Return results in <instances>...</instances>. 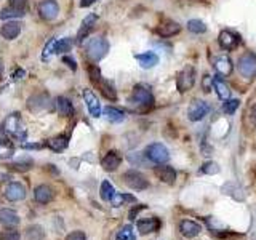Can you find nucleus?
I'll return each instance as SVG.
<instances>
[{"label":"nucleus","instance_id":"obj_22","mask_svg":"<svg viewBox=\"0 0 256 240\" xmlns=\"http://www.w3.org/2000/svg\"><path fill=\"white\" fill-rule=\"evenodd\" d=\"M0 224H3V226H18L19 224L18 213L10 210V208H2L0 210Z\"/></svg>","mask_w":256,"mask_h":240},{"label":"nucleus","instance_id":"obj_48","mask_svg":"<svg viewBox=\"0 0 256 240\" xmlns=\"http://www.w3.org/2000/svg\"><path fill=\"white\" fill-rule=\"evenodd\" d=\"M26 75V72L23 71V69H18L15 74H12V79H15V80H18V79H21V77H24Z\"/></svg>","mask_w":256,"mask_h":240},{"label":"nucleus","instance_id":"obj_33","mask_svg":"<svg viewBox=\"0 0 256 240\" xmlns=\"http://www.w3.org/2000/svg\"><path fill=\"white\" fill-rule=\"evenodd\" d=\"M71 48H72V40L69 37L56 40V45H55V53L56 55L67 53V51H71Z\"/></svg>","mask_w":256,"mask_h":240},{"label":"nucleus","instance_id":"obj_16","mask_svg":"<svg viewBox=\"0 0 256 240\" xmlns=\"http://www.w3.org/2000/svg\"><path fill=\"white\" fill-rule=\"evenodd\" d=\"M120 162H122V157H120V154L117 150H109L101 160V166L106 171H116L119 168Z\"/></svg>","mask_w":256,"mask_h":240},{"label":"nucleus","instance_id":"obj_50","mask_svg":"<svg viewBox=\"0 0 256 240\" xmlns=\"http://www.w3.org/2000/svg\"><path fill=\"white\" fill-rule=\"evenodd\" d=\"M95 2H96V0H80V7L87 8V7H90V5H93Z\"/></svg>","mask_w":256,"mask_h":240},{"label":"nucleus","instance_id":"obj_36","mask_svg":"<svg viewBox=\"0 0 256 240\" xmlns=\"http://www.w3.org/2000/svg\"><path fill=\"white\" fill-rule=\"evenodd\" d=\"M125 202H135V197L133 195H128V194H114V197L111 199L112 207H122Z\"/></svg>","mask_w":256,"mask_h":240},{"label":"nucleus","instance_id":"obj_4","mask_svg":"<svg viewBox=\"0 0 256 240\" xmlns=\"http://www.w3.org/2000/svg\"><path fill=\"white\" fill-rule=\"evenodd\" d=\"M196 83V67L194 66H186L184 69L180 72L176 80V87L180 93H186L189 91Z\"/></svg>","mask_w":256,"mask_h":240},{"label":"nucleus","instance_id":"obj_42","mask_svg":"<svg viewBox=\"0 0 256 240\" xmlns=\"http://www.w3.org/2000/svg\"><path fill=\"white\" fill-rule=\"evenodd\" d=\"M202 171L207 175H216L219 171V166H218V164H215V162H207V164L202 166Z\"/></svg>","mask_w":256,"mask_h":240},{"label":"nucleus","instance_id":"obj_23","mask_svg":"<svg viewBox=\"0 0 256 240\" xmlns=\"http://www.w3.org/2000/svg\"><path fill=\"white\" fill-rule=\"evenodd\" d=\"M155 175H157L164 182H166V184H173L176 180V171L175 168H171L170 165L157 166V168H155Z\"/></svg>","mask_w":256,"mask_h":240},{"label":"nucleus","instance_id":"obj_15","mask_svg":"<svg viewBox=\"0 0 256 240\" xmlns=\"http://www.w3.org/2000/svg\"><path fill=\"white\" fill-rule=\"evenodd\" d=\"M21 34V23L18 21H8L0 28V35L5 40H15Z\"/></svg>","mask_w":256,"mask_h":240},{"label":"nucleus","instance_id":"obj_44","mask_svg":"<svg viewBox=\"0 0 256 240\" xmlns=\"http://www.w3.org/2000/svg\"><path fill=\"white\" fill-rule=\"evenodd\" d=\"M66 240H87V237L82 231H74L66 237Z\"/></svg>","mask_w":256,"mask_h":240},{"label":"nucleus","instance_id":"obj_35","mask_svg":"<svg viewBox=\"0 0 256 240\" xmlns=\"http://www.w3.org/2000/svg\"><path fill=\"white\" fill-rule=\"evenodd\" d=\"M44 237H45V232L42 226H30L26 231V240H42Z\"/></svg>","mask_w":256,"mask_h":240},{"label":"nucleus","instance_id":"obj_1","mask_svg":"<svg viewBox=\"0 0 256 240\" xmlns=\"http://www.w3.org/2000/svg\"><path fill=\"white\" fill-rule=\"evenodd\" d=\"M128 103H130V106L133 109H136V111L146 112L154 107V95L148 85L138 83V85L133 88V93H132V96H130Z\"/></svg>","mask_w":256,"mask_h":240},{"label":"nucleus","instance_id":"obj_24","mask_svg":"<svg viewBox=\"0 0 256 240\" xmlns=\"http://www.w3.org/2000/svg\"><path fill=\"white\" fill-rule=\"evenodd\" d=\"M95 85L99 87V90H101L103 93V96L104 98H107V100H111V101H116L117 100V91H116V88H114V85L111 82H107V80H104L103 77L99 79Z\"/></svg>","mask_w":256,"mask_h":240},{"label":"nucleus","instance_id":"obj_49","mask_svg":"<svg viewBox=\"0 0 256 240\" xmlns=\"http://www.w3.org/2000/svg\"><path fill=\"white\" fill-rule=\"evenodd\" d=\"M21 148H23V149H40L42 144H29V143H26V144L21 146Z\"/></svg>","mask_w":256,"mask_h":240},{"label":"nucleus","instance_id":"obj_45","mask_svg":"<svg viewBox=\"0 0 256 240\" xmlns=\"http://www.w3.org/2000/svg\"><path fill=\"white\" fill-rule=\"evenodd\" d=\"M62 62H64V64H67L71 67L72 71H75L77 69V64H75V61L71 58V56H62Z\"/></svg>","mask_w":256,"mask_h":240},{"label":"nucleus","instance_id":"obj_32","mask_svg":"<svg viewBox=\"0 0 256 240\" xmlns=\"http://www.w3.org/2000/svg\"><path fill=\"white\" fill-rule=\"evenodd\" d=\"M187 30L192 32V34H205L207 26L200 19H191L189 23H187Z\"/></svg>","mask_w":256,"mask_h":240},{"label":"nucleus","instance_id":"obj_3","mask_svg":"<svg viewBox=\"0 0 256 240\" xmlns=\"http://www.w3.org/2000/svg\"><path fill=\"white\" fill-rule=\"evenodd\" d=\"M107 51H109V42L106 39H103V37L91 39L87 45L88 58H90L91 61H95V62L101 61L104 56L107 55Z\"/></svg>","mask_w":256,"mask_h":240},{"label":"nucleus","instance_id":"obj_51","mask_svg":"<svg viewBox=\"0 0 256 240\" xmlns=\"http://www.w3.org/2000/svg\"><path fill=\"white\" fill-rule=\"evenodd\" d=\"M5 133H7V132H5V128L0 127V139H7V138H5Z\"/></svg>","mask_w":256,"mask_h":240},{"label":"nucleus","instance_id":"obj_9","mask_svg":"<svg viewBox=\"0 0 256 240\" xmlns=\"http://www.w3.org/2000/svg\"><path fill=\"white\" fill-rule=\"evenodd\" d=\"M60 13V5L56 0H44L39 3V15L45 21H53Z\"/></svg>","mask_w":256,"mask_h":240},{"label":"nucleus","instance_id":"obj_26","mask_svg":"<svg viewBox=\"0 0 256 240\" xmlns=\"http://www.w3.org/2000/svg\"><path fill=\"white\" fill-rule=\"evenodd\" d=\"M213 88L216 90V95L221 101H227L229 98H231V90H229L227 83L219 79V77L213 79Z\"/></svg>","mask_w":256,"mask_h":240},{"label":"nucleus","instance_id":"obj_43","mask_svg":"<svg viewBox=\"0 0 256 240\" xmlns=\"http://www.w3.org/2000/svg\"><path fill=\"white\" fill-rule=\"evenodd\" d=\"M10 7L21 10V12H28V0H10Z\"/></svg>","mask_w":256,"mask_h":240},{"label":"nucleus","instance_id":"obj_25","mask_svg":"<svg viewBox=\"0 0 256 240\" xmlns=\"http://www.w3.org/2000/svg\"><path fill=\"white\" fill-rule=\"evenodd\" d=\"M48 96L46 95H34V96H30L29 98V103H28V106L30 111H34V112H37V111H42V109H46L48 107Z\"/></svg>","mask_w":256,"mask_h":240},{"label":"nucleus","instance_id":"obj_38","mask_svg":"<svg viewBox=\"0 0 256 240\" xmlns=\"http://www.w3.org/2000/svg\"><path fill=\"white\" fill-rule=\"evenodd\" d=\"M239 106H240V101L239 100H231V98H229L227 101L223 103V112L227 114V116H231V114H234V112L237 111Z\"/></svg>","mask_w":256,"mask_h":240},{"label":"nucleus","instance_id":"obj_34","mask_svg":"<svg viewBox=\"0 0 256 240\" xmlns=\"http://www.w3.org/2000/svg\"><path fill=\"white\" fill-rule=\"evenodd\" d=\"M114 194H116V191H114V187H112L111 182H109V181H103L101 182V189H99V195H101V199L111 202Z\"/></svg>","mask_w":256,"mask_h":240},{"label":"nucleus","instance_id":"obj_29","mask_svg":"<svg viewBox=\"0 0 256 240\" xmlns=\"http://www.w3.org/2000/svg\"><path fill=\"white\" fill-rule=\"evenodd\" d=\"M67 144H69V138H67L66 135H58V136L51 138L48 141V148L51 150H55V152H61V150H64L67 148Z\"/></svg>","mask_w":256,"mask_h":240},{"label":"nucleus","instance_id":"obj_10","mask_svg":"<svg viewBox=\"0 0 256 240\" xmlns=\"http://www.w3.org/2000/svg\"><path fill=\"white\" fill-rule=\"evenodd\" d=\"M28 192H26V187L21 184V182H10V184L5 187V197L10 202H18V200H24Z\"/></svg>","mask_w":256,"mask_h":240},{"label":"nucleus","instance_id":"obj_19","mask_svg":"<svg viewBox=\"0 0 256 240\" xmlns=\"http://www.w3.org/2000/svg\"><path fill=\"white\" fill-rule=\"evenodd\" d=\"M180 231H181V234H182L184 237L192 239V237H196V236H198V234H200L202 226H200L198 223H196V221L186 220V221H182V223L180 224Z\"/></svg>","mask_w":256,"mask_h":240},{"label":"nucleus","instance_id":"obj_40","mask_svg":"<svg viewBox=\"0 0 256 240\" xmlns=\"http://www.w3.org/2000/svg\"><path fill=\"white\" fill-rule=\"evenodd\" d=\"M117 239L119 240H136V239H135V234H133V227L130 226V224H128V226H125L122 231L119 232Z\"/></svg>","mask_w":256,"mask_h":240},{"label":"nucleus","instance_id":"obj_28","mask_svg":"<svg viewBox=\"0 0 256 240\" xmlns=\"http://www.w3.org/2000/svg\"><path fill=\"white\" fill-rule=\"evenodd\" d=\"M103 114H104V117L112 123H120V122H123L125 120V112L120 111V109H117V107H112V106L104 107Z\"/></svg>","mask_w":256,"mask_h":240},{"label":"nucleus","instance_id":"obj_47","mask_svg":"<svg viewBox=\"0 0 256 240\" xmlns=\"http://www.w3.org/2000/svg\"><path fill=\"white\" fill-rule=\"evenodd\" d=\"M250 120H252V123L256 127V103L252 106V109H250Z\"/></svg>","mask_w":256,"mask_h":240},{"label":"nucleus","instance_id":"obj_20","mask_svg":"<svg viewBox=\"0 0 256 240\" xmlns=\"http://www.w3.org/2000/svg\"><path fill=\"white\" fill-rule=\"evenodd\" d=\"M136 61L143 69H151V67H154L159 62V56L154 51H144V53L136 55Z\"/></svg>","mask_w":256,"mask_h":240},{"label":"nucleus","instance_id":"obj_12","mask_svg":"<svg viewBox=\"0 0 256 240\" xmlns=\"http://www.w3.org/2000/svg\"><path fill=\"white\" fill-rule=\"evenodd\" d=\"M83 100H85L87 109L90 112L91 117H99L101 116V104H99L98 96L91 90H83Z\"/></svg>","mask_w":256,"mask_h":240},{"label":"nucleus","instance_id":"obj_5","mask_svg":"<svg viewBox=\"0 0 256 240\" xmlns=\"http://www.w3.org/2000/svg\"><path fill=\"white\" fill-rule=\"evenodd\" d=\"M237 71L242 77H253L256 75V55L245 53L237 61Z\"/></svg>","mask_w":256,"mask_h":240},{"label":"nucleus","instance_id":"obj_2","mask_svg":"<svg viewBox=\"0 0 256 240\" xmlns=\"http://www.w3.org/2000/svg\"><path fill=\"white\" fill-rule=\"evenodd\" d=\"M3 128H5V132L8 135H12V136L18 141H24L28 138V130L24 128V125L21 122V117L18 114H12V116H8L5 119Z\"/></svg>","mask_w":256,"mask_h":240},{"label":"nucleus","instance_id":"obj_14","mask_svg":"<svg viewBox=\"0 0 256 240\" xmlns=\"http://www.w3.org/2000/svg\"><path fill=\"white\" fill-rule=\"evenodd\" d=\"M181 32V26L176 23V21L171 19H165L157 26V34L162 37H173V35Z\"/></svg>","mask_w":256,"mask_h":240},{"label":"nucleus","instance_id":"obj_27","mask_svg":"<svg viewBox=\"0 0 256 240\" xmlns=\"http://www.w3.org/2000/svg\"><path fill=\"white\" fill-rule=\"evenodd\" d=\"M56 111H58L61 116L71 117L72 114H74V106H72V103L67 100V98L58 96L56 98Z\"/></svg>","mask_w":256,"mask_h":240},{"label":"nucleus","instance_id":"obj_41","mask_svg":"<svg viewBox=\"0 0 256 240\" xmlns=\"http://www.w3.org/2000/svg\"><path fill=\"white\" fill-rule=\"evenodd\" d=\"M55 45H56V39L48 40V44H46L45 48H44V53H42V60L46 61V60L50 58L51 53H55Z\"/></svg>","mask_w":256,"mask_h":240},{"label":"nucleus","instance_id":"obj_30","mask_svg":"<svg viewBox=\"0 0 256 240\" xmlns=\"http://www.w3.org/2000/svg\"><path fill=\"white\" fill-rule=\"evenodd\" d=\"M13 154H15V146L8 139H0V160H7L10 157H13Z\"/></svg>","mask_w":256,"mask_h":240},{"label":"nucleus","instance_id":"obj_6","mask_svg":"<svg viewBox=\"0 0 256 240\" xmlns=\"http://www.w3.org/2000/svg\"><path fill=\"white\" fill-rule=\"evenodd\" d=\"M146 157L152 162V164H165L168 160L170 154H168V149L162 143H152L146 149Z\"/></svg>","mask_w":256,"mask_h":240},{"label":"nucleus","instance_id":"obj_11","mask_svg":"<svg viewBox=\"0 0 256 240\" xmlns=\"http://www.w3.org/2000/svg\"><path fill=\"white\" fill-rule=\"evenodd\" d=\"M218 42H219V45H221V48H224V50H234L240 44V37H239L236 32H232V30L224 29V30H221V32H219Z\"/></svg>","mask_w":256,"mask_h":240},{"label":"nucleus","instance_id":"obj_8","mask_svg":"<svg viewBox=\"0 0 256 240\" xmlns=\"http://www.w3.org/2000/svg\"><path fill=\"white\" fill-rule=\"evenodd\" d=\"M208 114V104L202 100H194L189 107H187V117L192 122H200V120Z\"/></svg>","mask_w":256,"mask_h":240},{"label":"nucleus","instance_id":"obj_31","mask_svg":"<svg viewBox=\"0 0 256 240\" xmlns=\"http://www.w3.org/2000/svg\"><path fill=\"white\" fill-rule=\"evenodd\" d=\"M26 12H21V10H16L13 7H5L2 8V12H0V19H13V18H21L24 16Z\"/></svg>","mask_w":256,"mask_h":240},{"label":"nucleus","instance_id":"obj_39","mask_svg":"<svg viewBox=\"0 0 256 240\" xmlns=\"http://www.w3.org/2000/svg\"><path fill=\"white\" fill-rule=\"evenodd\" d=\"M0 240H21V234L16 229H5L0 232Z\"/></svg>","mask_w":256,"mask_h":240},{"label":"nucleus","instance_id":"obj_13","mask_svg":"<svg viewBox=\"0 0 256 240\" xmlns=\"http://www.w3.org/2000/svg\"><path fill=\"white\" fill-rule=\"evenodd\" d=\"M96 21H98V16H96V15H93V13L83 18L79 32H77V44H82V42L85 40L88 35H90V32L93 30V28H95V23H96Z\"/></svg>","mask_w":256,"mask_h":240},{"label":"nucleus","instance_id":"obj_46","mask_svg":"<svg viewBox=\"0 0 256 240\" xmlns=\"http://www.w3.org/2000/svg\"><path fill=\"white\" fill-rule=\"evenodd\" d=\"M143 208H146V205H139V207H136V208H133V210L132 211H130V220H135V218H136V215H138V213L141 211V210H143Z\"/></svg>","mask_w":256,"mask_h":240},{"label":"nucleus","instance_id":"obj_7","mask_svg":"<svg viewBox=\"0 0 256 240\" xmlns=\"http://www.w3.org/2000/svg\"><path fill=\"white\" fill-rule=\"evenodd\" d=\"M123 182L128 187L136 189V191H143V189H146V187L149 186V182H148V180L144 178V175H141L139 171H136V170L125 171V173H123Z\"/></svg>","mask_w":256,"mask_h":240},{"label":"nucleus","instance_id":"obj_52","mask_svg":"<svg viewBox=\"0 0 256 240\" xmlns=\"http://www.w3.org/2000/svg\"><path fill=\"white\" fill-rule=\"evenodd\" d=\"M3 69H5V67H3V61L0 60V77L3 75Z\"/></svg>","mask_w":256,"mask_h":240},{"label":"nucleus","instance_id":"obj_21","mask_svg":"<svg viewBox=\"0 0 256 240\" xmlns=\"http://www.w3.org/2000/svg\"><path fill=\"white\" fill-rule=\"evenodd\" d=\"M34 197H35V200H37L39 203H42V205H45V203H48L51 199H53V191H51V187H50V186L42 184V186H37V187H35Z\"/></svg>","mask_w":256,"mask_h":240},{"label":"nucleus","instance_id":"obj_17","mask_svg":"<svg viewBox=\"0 0 256 240\" xmlns=\"http://www.w3.org/2000/svg\"><path fill=\"white\" fill-rule=\"evenodd\" d=\"M215 69L221 77H229L232 74V69H234L232 61L229 60L227 56H219V58L215 60Z\"/></svg>","mask_w":256,"mask_h":240},{"label":"nucleus","instance_id":"obj_37","mask_svg":"<svg viewBox=\"0 0 256 240\" xmlns=\"http://www.w3.org/2000/svg\"><path fill=\"white\" fill-rule=\"evenodd\" d=\"M32 165H34V162L30 157H23L21 160H16V162H13V168H16L19 171H26V170H30L32 168Z\"/></svg>","mask_w":256,"mask_h":240},{"label":"nucleus","instance_id":"obj_18","mask_svg":"<svg viewBox=\"0 0 256 240\" xmlns=\"http://www.w3.org/2000/svg\"><path fill=\"white\" fill-rule=\"evenodd\" d=\"M136 227H138L139 234L146 236V234H151V232L157 231V229L160 227V221L157 220V218H146V220H139L138 221Z\"/></svg>","mask_w":256,"mask_h":240}]
</instances>
